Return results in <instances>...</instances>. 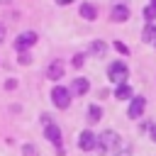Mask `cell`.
Here are the masks:
<instances>
[{
    "instance_id": "1",
    "label": "cell",
    "mask_w": 156,
    "mask_h": 156,
    "mask_svg": "<svg viewBox=\"0 0 156 156\" xmlns=\"http://www.w3.org/2000/svg\"><path fill=\"white\" fill-rule=\"evenodd\" d=\"M98 146H100V151H102V154H107V151H117L122 144H119V136H117V132L107 129V132H102V134H100V139H98Z\"/></svg>"
},
{
    "instance_id": "2",
    "label": "cell",
    "mask_w": 156,
    "mask_h": 156,
    "mask_svg": "<svg viewBox=\"0 0 156 156\" xmlns=\"http://www.w3.org/2000/svg\"><path fill=\"white\" fill-rule=\"evenodd\" d=\"M127 76H129V68H127L122 61H115V63H110V68H107V78H110L112 83L122 85V83L127 80Z\"/></svg>"
},
{
    "instance_id": "3",
    "label": "cell",
    "mask_w": 156,
    "mask_h": 156,
    "mask_svg": "<svg viewBox=\"0 0 156 156\" xmlns=\"http://www.w3.org/2000/svg\"><path fill=\"white\" fill-rule=\"evenodd\" d=\"M51 100H54V105H56V107L66 110V107L71 105V93H68V88H61V85H56V88L51 90Z\"/></svg>"
},
{
    "instance_id": "4",
    "label": "cell",
    "mask_w": 156,
    "mask_h": 156,
    "mask_svg": "<svg viewBox=\"0 0 156 156\" xmlns=\"http://www.w3.org/2000/svg\"><path fill=\"white\" fill-rule=\"evenodd\" d=\"M34 41H37V34H34V32H22V34L15 39V49H17L20 54H24Z\"/></svg>"
},
{
    "instance_id": "5",
    "label": "cell",
    "mask_w": 156,
    "mask_h": 156,
    "mask_svg": "<svg viewBox=\"0 0 156 156\" xmlns=\"http://www.w3.org/2000/svg\"><path fill=\"white\" fill-rule=\"evenodd\" d=\"M44 136H46L49 141H54V146H56V151H58V154H63V146H61V132H58V127H56V124H51V122H49V124L44 127Z\"/></svg>"
},
{
    "instance_id": "6",
    "label": "cell",
    "mask_w": 156,
    "mask_h": 156,
    "mask_svg": "<svg viewBox=\"0 0 156 156\" xmlns=\"http://www.w3.org/2000/svg\"><path fill=\"white\" fill-rule=\"evenodd\" d=\"M78 146H80L83 151H90V149H95V134H93L90 129L80 132V136H78Z\"/></svg>"
},
{
    "instance_id": "7",
    "label": "cell",
    "mask_w": 156,
    "mask_h": 156,
    "mask_svg": "<svg viewBox=\"0 0 156 156\" xmlns=\"http://www.w3.org/2000/svg\"><path fill=\"white\" fill-rule=\"evenodd\" d=\"M144 105H146V100H144L141 95L132 98V102H129V117H141V112H144Z\"/></svg>"
},
{
    "instance_id": "8",
    "label": "cell",
    "mask_w": 156,
    "mask_h": 156,
    "mask_svg": "<svg viewBox=\"0 0 156 156\" xmlns=\"http://www.w3.org/2000/svg\"><path fill=\"white\" fill-rule=\"evenodd\" d=\"M112 20H115V22H127V20H129V10H127V5H117V7L112 10Z\"/></svg>"
},
{
    "instance_id": "9",
    "label": "cell",
    "mask_w": 156,
    "mask_h": 156,
    "mask_svg": "<svg viewBox=\"0 0 156 156\" xmlns=\"http://www.w3.org/2000/svg\"><path fill=\"white\" fill-rule=\"evenodd\" d=\"M71 88H73V93L85 95V93H88V88H90V83H88V78H76V80L71 83Z\"/></svg>"
},
{
    "instance_id": "10",
    "label": "cell",
    "mask_w": 156,
    "mask_h": 156,
    "mask_svg": "<svg viewBox=\"0 0 156 156\" xmlns=\"http://www.w3.org/2000/svg\"><path fill=\"white\" fill-rule=\"evenodd\" d=\"M80 17H83V20H95V17H98V10H95V5H88V2H83V5H80Z\"/></svg>"
},
{
    "instance_id": "11",
    "label": "cell",
    "mask_w": 156,
    "mask_h": 156,
    "mask_svg": "<svg viewBox=\"0 0 156 156\" xmlns=\"http://www.w3.org/2000/svg\"><path fill=\"white\" fill-rule=\"evenodd\" d=\"M61 76H63V61H54L51 68H49V78L51 80H58Z\"/></svg>"
},
{
    "instance_id": "12",
    "label": "cell",
    "mask_w": 156,
    "mask_h": 156,
    "mask_svg": "<svg viewBox=\"0 0 156 156\" xmlns=\"http://www.w3.org/2000/svg\"><path fill=\"white\" fill-rule=\"evenodd\" d=\"M115 98H117V100H129V98H132V88H129L127 83L117 85V90H115Z\"/></svg>"
},
{
    "instance_id": "13",
    "label": "cell",
    "mask_w": 156,
    "mask_h": 156,
    "mask_svg": "<svg viewBox=\"0 0 156 156\" xmlns=\"http://www.w3.org/2000/svg\"><path fill=\"white\" fill-rule=\"evenodd\" d=\"M141 39H144V41H156V27H154L151 22H146V27H144V32H141Z\"/></svg>"
},
{
    "instance_id": "14",
    "label": "cell",
    "mask_w": 156,
    "mask_h": 156,
    "mask_svg": "<svg viewBox=\"0 0 156 156\" xmlns=\"http://www.w3.org/2000/svg\"><path fill=\"white\" fill-rule=\"evenodd\" d=\"M105 49H107L105 41H93V44H90V54H93V56H102Z\"/></svg>"
},
{
    "instance_id": "15",
    "label": "cell",
    "mask_w": 156,
    "mask_h": 156,
    "mask_svg": "<svg viewBox=\"0 0 156 156\" xmlns=\"http://www.w3.org/2000/svg\"><path fill=\"white\" fill-rule=\"evenodd\" d=\"M100 115H102V110H100L98 105H93V107H90V122H98Z\"/></svg>"
},
{
    "instance_id": "16",
    "label": "cell",
    "mask_w": 156,
    "mask_h": 156,
    "mask_svg": "<svg viewBox=\"0 0 156 156\" xmlns=\"http://www.w3.org/2000/svg\"><path fill=\"white\" fill-rule=\"evenodd\" d=\"M154 17H156V10H154L151 5H146V7H144V20H146V22H151Z\"/></svg>"
},
{
    "instance_id": "17",
    "label": "cell",
    "mask_w": 156,
    "mask_h": 156,
    "mask_svg": "<svg viewBox=\"0 0 156 156\" xmlns=\"http://www.w3.org/2000/svg\"><path fill=\"white\" fill-rule=\"evenodd\" d=\"M112 46H115V49H117L119 54H129V49H127V44H122V41H115Z\"/></svg>"
},
{
    "instance_id": "18",
    "label": "cell",
    "mask_w": 156,
    "mask_h": 156,
    "mask_svg": "<svg viewBox=\"0 0 156 156\" xmlns=\"http://www.w3.org/2000/svg\"><path fill=\"white\" fill-rule=\"evenodd\" d=\"M24 156H37V149H34V144H27V146H24Z\"/></svg>"
},
{
    "instance_id": "19",
    "label": "cell",
    "mask_w": 156,
    "mask_h": 156,
    "mask_svg": "<svg viewBox=\"0 0 156 156\" xmlns=\"http://www.w3.org/2000/svg\"><path fill=\"white\" fill-rule=\"evenodd\" d=\"M5 88H7V90H15V88H17V80H15V78H12V80H7V83H5Z\"/></svg>"
},
{
    "instance_id": "20",
    "label": "cell",
    "mask_w": 156,
    "mask_h": 156,
    "mask_svg": "<svg viewBox=\"0 0 156 156\" xmlns=\"http://www.w3.org/2000/svg\"><path fill=\"white\" fill-rule=\"evenodd\" d=\"M29 61H32V58H29L27 54H20V63H29Z\"/></svg>"
},
{
    "instance_id": "21",
    "label": "cell",
    "mask_w": 156,
    "mask_h": 156,
    "mask_svg": "<svg viewBox=\"0 0 156 156\" xmlns=\"http://www.w3.org/2000/svg\"><path fill=\"white\" fill-rule=\"evenodd\" d=\"M151 139H154V141H156V124H154V127H151Z\"/></svg>"
},
{
    "instance_id": "22",
    "label": "cell",
    "mask_w": 156,
    "mask_h": 156,
    "mask_svg": "<svg viewBox=\"0 0 156 156\" xmlns=\"http://www.w3.org/2000/svg\"><path fill=\"white\" fill-rule=\"evenodd\" d=\"M2 39H5V27L0 24V41H2Z\"/></svg>"
},
{
    "instance_id": "23",
    "label": "cell",
    "mask_w": 156,
    "mask_h": 156,
    "mask_svg": "<svg viewBox=\"0 0 156 156\" xmlns=\"http://www.w3.org/2000/svg\"><path fill=\"white\" fill-rule=\"evenodd\" d=\"M68 2H73V0H58V5H68Z\"/></svg>"
},
{
    "instance_id": "24",
    "label": "cell",
    "mask_w": 156,
    "mask_h": 156,
    "mask_svg": "<svg viewBox=\"0 0 156 156\" xmlns=\"http://www.w3.org/2000/svg\"><path fill=\"white\" fill-rule=\"evenodd\" d=\"M151 7H154V10H156V0H151Z\"/></svg>"
}]
</instances>
